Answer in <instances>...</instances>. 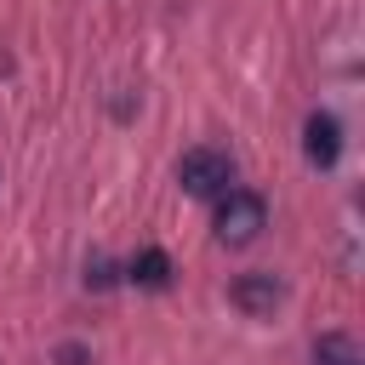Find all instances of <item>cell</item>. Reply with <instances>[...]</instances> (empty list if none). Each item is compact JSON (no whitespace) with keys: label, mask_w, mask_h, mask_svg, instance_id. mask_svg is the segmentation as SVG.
Segmentation results:
<instances>
[{"label":"cell","mask_w":365,"mask_h":365,"mask_svg":"<svg viewBox=\"0 0 365 365\" xmlns=\"http://www.w3.org/2000/svg\"><path fill=\"white\" fill-rule=\"evenodd\" d=\"M268 228V200L257 188H222L217 194V240L222 245H251Z\"/></svg>","instance_id":"1"},{"label":"cell","mask_w":365,"mask_h":365,"mask_svg":"<svg viewBox=\"0 0 365 365\" xmlns=\"http://www.w3.org/2000/svg\"><path fill=\"white\" fill-rule=\"evenodd\" d=\"M228 302H234L240 314H251V319H268V314L285 302V285H279L274 274L257 268V274H240V279L228 285Z\"/></svg>","instance_id":"3"},{"label":"cell","mask_w":365,"mask_h":365,"mask_svg":"<svg viewBox=\"0 0 365 365\" xmlns=\"http://www.w3.org/2000/svg\"><path fill=\"white\" fill-rule=\"evenodd\" d=\"M125 279L143 285V291H165V285H171V257H165L160 245H143V251L125 262Z\"/></svg>","instance_id":"5"},{"label":"cell","mask_w":365,"mask_h":365,"mask_svg":"<svg viewBox=\"0 0 365 365\" xmlns=\"http://www.w3.org/2000/svg\"><path fill=\"white\" fill-rule=\"evenodd\" d=\"M57 365H91V354H86L80 342H63V348H57Z\"/></svg>","instance_id":"7"},{"label":"cell","mask_w":365,"mask_h":365,"mask_svg":"<svg viewBox=\"0 0 365 365\" xmlns=\"http://www.w3.org/2000/svg\"><path fill=\"white\" fill-rule=\"evenodd\" d=\"M177 182H182V194H194V200H217L222 188H234V154L200 143V148H188V154L177 160Z\"/></svg>","instance_id":"2"},{"label":"cell","mask_w":365,"mask_h":365,"mask_svg":"<svg viewBox=\"0 0 365 365\" xmlns=\"http://www.w3.org/2000/svg\"><path fill=\"white\" fill-rule=\"evenodd\" d=\"M314 365H365V354H359V342L348 331H325L314 342Z\"/></svg>","instance_id":"6"},{"label":"cell","mask_w":365,"mask_h":365,"mask_svg":"<svg viewBox=\"0 0 365 365\" xmlns=\"http://www.w3.org/2000/svg\"><path fill=\"white\" fill-rule=\"evenodd\" d=\"M302 154H308L314 171H331V165L342 160V125H336V114H325V108L308 114V125H302Z\"/></svg>","instance_id":"4"}]
</instances>
